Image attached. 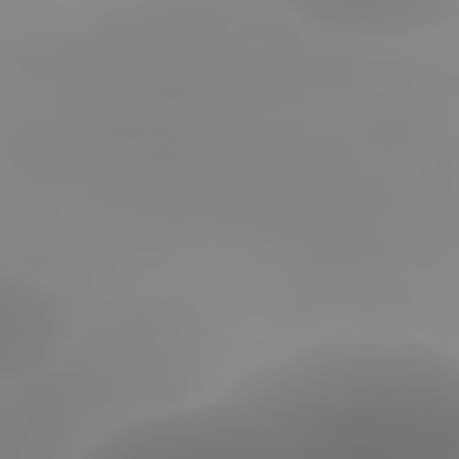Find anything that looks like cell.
<instances>
[{
  "mask_svg": "<svg viewBox=\"0 0 459 459\" xmlns=\"http://www.w3.org/2000/svg\"><path fill=\"white\" fill-rule=\"evenodd\" d=\"M82 459H459V359L416 341H319L219 398L136 412Z\"/></svg>",
  "mask_w": 459,
  "mask_h": 459,
  "instance_id": "6da1fadb",
  "label": "cell"
},
{
  "mask_svg": "<svg viewBox=\"0 0 459 459\" xmlns=\"http://www.w3.org/2000/svg\"><path fill=\"white\" fill-rule=\"evenodd\" d=\"M68 298L39 276L0 269V387L47 369L72 337Z\"/></svg>",
  "mask_w": 459,
  "mask_h": 459,
  "instance_id": "7a4b0ae2",
  "label": "cell"
},
{
  "mask_svg": "<svg viewBox=\"0 0 459 459\" xmlns=\"http://www.w3.org/2000/svg\"><path fill=\"white\" fill-rule=\"evenodd\" d=\"M301 22L348 36H416L459 18V0H283Z\"/></svg>",
  "mask_w": 459,
  "mask_h": 459,
  "instance_id": "3957f363",
  "label": "cell"
}]
</instances>
